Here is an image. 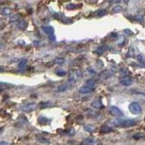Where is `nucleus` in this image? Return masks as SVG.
<instances>
[{"label":"nucleus","instance_id":"f257e3e1","mask_svg":"<svg viewBox=\"0 0 145 145\" xmlns=\"http://www.w3.org/2000/svg\"><path fill=\"white\" fill-rule=\"evenodd\" d=\"M110 123L114 126L117 127H122V128H130L134 125L137 124V121L135 120H120V119H116V120H110Z\"/></svg>","mask_w":145,"mask_h":145},{"label":"nucleus","instance_id":"f03ea898","mask_svg":"<svg viewBox=\"0 0 145 145\" xmlns=\"http://www.w3.org/2000/svg\"><path fill=\"white\" fill-rule=\"evenodd\" d=\"M129 110L130 112H131V113H133V114H140V113H141V111H142L141 106L136 102H132L129 104Z\"/></svg>","mask_w":145,"mask_h":145},{"label":"nucleus","instance_id":"7ed1b4c3","mask_svg":"<svg viewBox=\"0 0 145 145\" xmlns=\"http://www.w3.org/2000/svg\"><path fill=\"white\" fill-rule=\"evenodd\" d=\"M81 145H100V140L93 137H89L83 140Z\"/></svg>","mask_w":145,"mask_h":145},{"label":"nucleus","instance_id":"20e7f679","mask_svg":"<svg viewBox=\"0 0 145 145\" xmlns=\"http://www.w3.org/2000/svg\"><path fill=\"white\" fill-rule=\"evenodd\" d=\"M109 113H111L113 116H115V117H122V116H123V113L116 106L110 107V108H109Z\"/></svg>","mask_w":145,"mask_h":145},{"label":"nucleus","instance_id":"39448f33","mask_svg":"<svg viewBox=\"0 0 145 145\" xmlns=\"http://www.w3.org/2000/svg\"><path fill=\"white\" fill-rule=\"evenodd\" d=\"M36 108V103L34 102H29V103L25 104L24 106H22V111L26 112V113H30V112H33L34 110H35Z\"/></svg>","mask_w":145,"mask_h":145},{"label":"nucleus","instance_id":"423d86ee","mask_svg":"<svg viewBox=\"0 0 145 145\" xmlns=\"http://www.w3.org/2000/svg\"><path fill=\"white\" fill-rule=\"evenodd\" d=\"M54 18H56L58 20L65 23V24H71V23H72V20H71L70 18L65 17V16H63V15H62V14H54Z\"/></svg>","mask_w":145,"mask_h":145},{"label":"nucleus","instance_id":"0eeeda50","mask_svg":"<svg viewBox=\"0 0 145 145\" xmlns=\"http://www.w3.org/2000/svg\"><path fill=\"white\" fill-rule=\"evenodd\" d=\"M120 84L123 86H130L132 84V79L129 76H124L120 79Z\"/></svg>","mask_w":145,"mask_h":145},{"label":"nucleus","instance_id":"6e6552de","mask_svg":"<svg viewBox=\"0 0 145 145\" xmlns=\"http://www.w3.org/2000/svg\"><path fill=\"white\" fill-rule=\"evenodd\" d=\"M79 92L81 93H84V94H89V93H92L93 92V88H91L89 86H82L79 88Z\"/></svg>","mask_w":145,"mask_h":145},{"label":"nucleus","instance_id":"1a4fd4ad","mask_svg":"<svg viewBox=\"0 0 145 145\" xmlns=\"http://www.w3.org/2000/svg\"><path fill=\"white\" fill-rule=\"evenodd\" d=\"M91 106L94 109L100 110V109L103 108V104H102V102L101 100H95V101H93V102L91 103Z\"/></svg>","mask_w":145,"mask_h":145},{"label":"nucleus","instance_id":"9d476101","mask_svg":"<svg viewBox=\"0 0 145 145\" xmlns=\"http://www.w3.org/2000/svg\"><path fill=\"white\" fill-rule=\"evenodd\" d=\"M44 33H45L48 35H52V34H54V27L51 26V25H47V26H43L42 27Z\"/></svg>","mask_w":145,"mask_h":145},{"label":"nucleus","instance_id":"9b49d317","mask_svg":"<svg viewBox=\"0 0 145 145\" xmlns=\"http://www.w3.org/2000/svg\"><path fill=\"white\" fill-rule=\"evenodd\" d=\"M16 26H17L18 29H20V30H25V28H26L27 26V23L26 21L25 20H19L17 22V24H16Z\"/></svg>","mask_w":145,"mask_h":145},{"label":"nucleus","instance_id":"f8f14e48","mask_svg":"<svg viewBox=\"0 0 145 145\" xmlns=\"http://www.w3.org/2000/svg\"><path fill=\"white\" fill-rule=\"evenodd\" d=\"M69 88H70V85H69V84H63L57 87V92H59V93H63V92H66Z\"/></svg>","mask_w":145,"mask_h":145},{"label":"nucleus","instance_id":"ddd939ff","mask_svg":"<svg viewBox=\"0 0 145 145\" xmlns=\"http://www.w3.org/2000/svg\"><path fill=\"white\" fill-rule=\"evenodd\" d=\"M106 14H107V11L103 8L98 9L97 11L94 12V15H95V16H105Z\"/></svg>","mask_w":145,"mask_h":145},{"label":"nucleus","instance_id":"4468645a","mask_svg":"<svg viewBox=\"0 0 145 145\" xmlns=\"http://www.w3.org/2000/svg\"><path fill=\"white\" fill-rule=\"evenodd\" d=\"M85 84H86V85L91 87V88H94L95 85H96V82H95L93 79H88L86 81Z\"/></svg>","mask_w":145,"mask_h":145},{"label":"nucleus","instance_id":"2eb2a0df","mask_svg":"<svg viewBox=\"0 0 145 145\" xmlns=\"http://www.w3.org/2000/svg\"><path fill=\"white\" fill-rule=\"evenodd\" d=\"M2 14L4 15V16H10L12 14V11H11V9L9 8V7H5V8L2 9Z\"/></svg>","mask_w":145,"mask_h":145},{"label":"nucleus","instance_id":"dca6fc26","mask_svg":"<svg viewBox=\"0 0 145 145\" xmlns=\"http://www.w3.org/2000/svg\"><path fill=\"white\" fill-rule=\"evenodd\" d=\"M84 131H88V132H93V131H95V127L93 125H85L84 127Z\"/></svg>","mask_w":145,"mask_h":145},{"label":"nucleus","instance_id":"f3484780","mask_svg":"<svg viewBox=\"0 0 145 145\" xmlns=\"http://www.w3.org/2000/svg\"><path fill=\"white\" fill-rule=\"evenodd\" d=\"M109 131H113V129H112L111 127L109 126H102V129H101V132L102 133H106V132H109Z\"/></svg>","mask_w":145,"mask_h":145},{"label":"nucleus","instance_id":"a211bd4d","mask_svg":"<svg viewBox=\"0 0 145 145\" xmlns=\"http://www.w3.org/2000/svg\"><path fill=\"white\" fill-rule=\"evenodd\" d=\"M18 21H19V14H17V15H15V16H11V17H10V20H9V22H10V23H14V22L17 23Z\"/></svg>","mask_w":145,"mask_h":145},{"label":"nucleus","instance_id":"6ab92c4d","mask_svg":"<svg viewBox=\"0 0 145 145\" xmlns=\"http://www.w3.org/2000/svg\"><path fill=\"white\" fill-rule=\"evenodd\" d=\"M77 7H79V6H77V5H75V4L66 5V8H67L68 10H75V9H76Z\"/></svg>","mask_w":145,"mask_h":145},{"label":"nucleus","instance_id":"aec40b11","mask_svg":"<svg viewBox=\"0 0 145 145\" xmlns=\"http://www.w3.org/2000/svg\"><path fill=\"white\" fill-rule=\"evenodd\" d=\"M122 11V7L121 6H115V7L113 8V13H121Z\"/></svg>","mask_w":145,"mask_h":145},{"label":"nucleus","instance_id":"412c9836","mask_svg":"<svg viewBox=\"0 0 145 145\" xmlns=\"http://www.w3.org/2000/svg\"><path fill=\"white\" fill-rule=\"evenodd\" d=\"M54 63H56V64H59V65H61L64 63V59L63 58H56L54 59Z\"/></svg>","mask_w":145,"mask_h":145},{"label":"nucleus","instance_id":"4be33fe9","mask_svg":"<svg viewBox=\"0 0 145 145\" xmlns=\"http://www.w3.org/2000/svg\"><path fill=\"white\" fill-rule=\"evenodd\" d=\"M26 63H27L26 59H23L22 61L19 63V64H18V67H19V68H23L24 66L25 65V64H26Z\"/></svg>","mask_w":145,"mask_h":145},{"label":"nucleus","instance_id":"5701e85b","mask_svg":"<svg viewBox=\"0 0 145 145\" xmlns=\"http://www.w3.org/2000/svg\"><path fill=\"white\" fill-rule=\"evenodd\" d=\"M137 59H138V62H140V63H141L143 66H145V61L143 60V58H142V56H141V55H140V54H139L138 56H137Z\"/></svg>","mask_w":145,"mask_h":145},{"label":"nucleus","instance_id":"b1692460","mask_svg":"<svg viewBox=\"0 0 145 145\" xmlns=\"http://www.w3.org/2000/svg\"><path fill=\"white\" fill-rule=\"evenodd\" d=\"M95 53H97L98 54H103V53H104V49H103V47H102V46H101V47H98V48H97V50L95 51Z\"/></svg>","mask_w":145,"mask_h":145},{"label":"nucleus","instance_id":"393cba45","mask_svg":"<svg viewBox=\"0 0 145 145\" xmlns=\"http://www.w3.org/2000/svg\"><path fill=\"white\" fill-rule=\"evenodd\" d=\"M56 75L58 76H64L66 75V72L65 71H58V72H56Z\"/></svg>","mask_w":145,"mask_h":145},{"label":"nucleus","instance_id":"a878e982","mask_svg":"<svg viewBox=\"0 0 145 145\" xmlns=\"http://www.w3.org/2000/svg\"><path fill=\"white\" fill-rule=\"evenodd\" d=\"M135 20L138 21V22H142V21H143V17L141 16H135Z\"/></svg>","mask_w":145,"mask_h":145},{"label":"nucleus","instance_id":"bb28decb","mask_svg":"<svg viewBox=\"0 0 145 145\" xmlns=\"http://www.w3.org/2000/svg\"><path fill=\"white\" fill-rule=\"evenodd\" d=\"M124 33H125V34H129V35H131V34H133V33L131 32V30H129V29H125L124 30Z\"/></svg>","mask_w":145,"mask_h":145},{"label":"nucleus","instance_id":"cd10ccee","mask_svg":"<svg viewBox=\"0 0 145 145\" xmlns=\"http://www.w3.org/2000/svg\"><path fill=\"white\" fill-rule=\"evenodd\" d=\"M39 139V140H40L41 142H43L44 143V141H45L46 143H48L49 141H48V140H46V139H45V138H38Z\"/></svg>","mask_w":145,"mask_h":145},{"label":"nucleus","instance_id":"c85d7f7f","mask_svg":"<svg viewBox=\"0 0 145 145\" xmlns=\"http://www.w3.org/2000/svg\"><path fill=\"white\" fill-rule=\"evenodd\" d=\"M0 145H10V143L7 142V141H5V140H2V141H0Z\"/></svg>","mask_w":145,"mask_h":145},{"label":"nucleus","instance_id":"c756f323","mask_svg":"<svg viewBox=\"0 0 145 145\" xmlns=\"http://www.w3.org/2000/svg\"><path fill=\"white\" fill-rule=\"evenodd\" d=\"M49 39L51 41H55V36H54V34H52V35H49Z\"/></svg>","mask_w":145,"mask_h":145},{"label":"nucleus","instance_id":"7c9ffc66","mask_svg":"<svg viewBox=\"0 0 145 145\" xmlns=\"http://www.w3.org/2000/svg\"><path fill=\"white\" fill-rule=\"evenodd\" d=\"M129 1H130V0H123V2H124L125 4H128V3H129Z\"/></svg>","mask_w":145,"mask_h":145}]
</instances>
